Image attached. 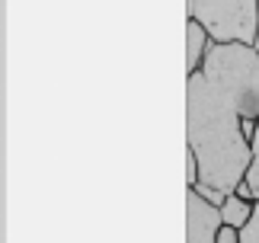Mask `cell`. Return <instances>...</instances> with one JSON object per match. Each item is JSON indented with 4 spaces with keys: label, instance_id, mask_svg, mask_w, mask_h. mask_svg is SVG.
Here are the masks:
<instances>
[{
    "label": "cell",
    "instance_id": "8992f818",
    "mask_svg": "<svg viewBox=\"0 0 259 243\" xmlns=\"http://www.w3.org/2000/svg\"><path fill=\"white\" fill-rule=\"evenodd\" d=\"M250 215H253V211L246 208L243 198H224V205H221V221H224V224L243 227V221H250Z\"/></svg>",
    "mask_w": 259,
    "mask_h": 243
},
{
    "label": "cell",
    "instance_id": "52a82bcc",
    "mask_svg": "<svg viewBox=\"0 0 259 243\" xmlns=\"http://www.w3.org/2000/svg\"><path fill=\"white\" fill-rule=\"evenodd\" d=\"M240 243H259V208L250 215V221L243 224V234H240Z\"/></svg>",
    "mask_w": 259,
    "mask_h": 243
},
{
    "label": "cell",
    "instance_id": "8fae6325",
    "mask_svg": "<svg viewBox=\"0 0 259 243\" xmlns=\"http://www.w3.org/2000/svg\"><path fill=\"white\" fill-rule=\"evenodd\" d=\"M218 243H237V234L234 230H221V234H218Z\"/></svg>",
    "mask_w": 259,
    "mask_h": 243
},
{
    "label": "cell",
    "instance_id": "9c48e42d",
    "mask_svg": "<svg viewBox=\"0 0 259 243\" xmlns=\"http://www.w3.org/2000/svg\"><path fill=\"white\" fill-rule=\"evenodd\" d=\"M198 195H202L205 201H221V198H224V192H221V189H214V186H205V182H202V186H198Z\"/></svg>",
    "mask_w": 259,
    "mask_h": 243
},
{
    "label": "cell",
    "instance_id": "3957f363",
    "mask_svg": "<svg viewBox=\"0 0 259 243\" xmlns=\"http://www.w3.org/2000/svg\"><path fill=\"white\" fill-rule=\"evenodd\" d=\"M189 16L202 19L205 29L221 42H253L256 0H186Z\"/></svg>",
    "mask_w": 259,
    "mask_h": 243
},
{
    "label": "cell",
    "instance_id": "4fadbf2b",
    "mask_svg": "<svg viewBox=\"0 0 259 243\" xmlns=\"http://www.w3.org/2000/svg\"><path fill=\"white\" fill-rule=\"evenodd\" d=\"M256 48H259V35H256Z\"/></svg>",
    "mask_w": 259,
    "mask_h": 243
},
{
    "label": "cell",
    "instance_id": "5b68a950",
    "mask_svg": "<svg viewBox=\"0 0 259 243\" xmlns=\"http://www.w3.org/2000/svg\"><path fill=\"white\" fill-rule=\"evenodd\" d=\"M202 45H205V32H202V26L189 23V26H186V70H189V74H192L195 64H198Z\"/></svg>",
    "mask_w": 259,
    "mask_h": 243
},
{
    "label": "cell",
    "instance_id": "6da1fadb",
    "mask_svg": "<svg viewBox=\"0 0 259 243\" xmlns=\"http://www.w3.org/2000/svg\"><path fill=\"white\" fill-rule=\"evenodd\" d=\"M186 138L198 160V179L205 186L231 192L250 164V147L237 122V109L205 80L189 74L186 84Z\"/></svg>",
    "mask_w": 259,
    "mask_h": 243
},
{
    "label": "cell",
    "instance_id": "7c38bea8",
    "mask_svg": "<svg viewBox=\"0 0 259 243\" xmlns=\"http://www.w3.org/2000/svg\"><path fill=\"white\" fill-rule=\"evenodd\" d=\"M253 150L259 154V128H256V135H253Z\"/></svg>",
    "mask_w": 259,
    "mask_h": 243
},
{
    "label": "cell",
    "instance_id": "ba28073f",
    "mask_svg": "<svg viewBox=\"0 0 259 243\" xmlns=\"http://www.w3.org/2000/svg\"><path fill=\"white\" fill-rule=\"evenodd\" d=\"M198 176V160H195V154H192V147L186 150V179H189V186H192V179Z\"/></svg>",
    "mask_w": 259,
    "mask_h": 243
},
{
    "label": "cell",
    "instance_id": "30bf717a",
    "mask_svg": "<svg viewBox=\"0 0 259 243\" xmlns=\"http://www.w3.org/2000/svg\"><path fill=\"white\" fill-rule=\"evenodd\" d=\"M246 182H250V192H253V195L259 198V160H256V164L250 167V173H246Z\"/></svg>",
    "mask_w": 259,
    "mask_h": 243
},
{
    "label": "cell",
    "instance_id": "7a4b0ae2",
    "mask_svg": "<svg viewBox=\"0 0 259 243\" xmlns=\"http://www.w3.org/2000/svg\"><path fill=\"white\" fill-rule=\"evenodd\" d=\"M205 80L237 109V115H259V55L246 45H211L205 55Z\"/></svg>",
    "mask_w": 259,
    "mask_h": 243
},
{
    "label": "cell",
    "instance_id": "277c9868",
    "mask_svg": "<svg viewBox=\"0 0 259 243\" xmlns=\"http://www.w3.org/2000/svg\"><path fill=\"white\" fill-rule=\"evenodd\" d=\"M218 211L198 192L189 189L186 195V243H214Z\"/></svg>",
    "mask_w": 259,
    "mask_h": 243
}]
</instances>
